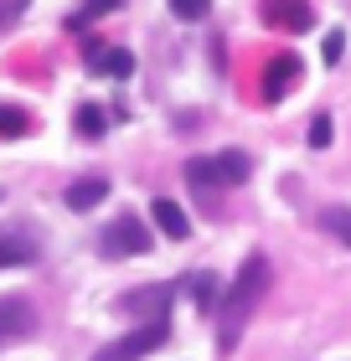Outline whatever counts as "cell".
I'll use <instances>...</instances> for the list:
<instances>
[{
    "instance_id": "obj_1",
    "label": "cell",
    "mask_w": 351,
    "mask_h": 361,
    "mask_svg": "<svg viewBox=\"0 0 351 361\" xmlns=\"http://www.w3.org/2000/svg\"><path fill=\"white\" fill-rule=\"evenodd\" d=\"M263 294H269V258L254 253V258L238 269V279L227 284V294H222V315H217V351H222V356L243 341L254 310L263 305Z\"/></svg>"
},
{
    "instance_id": "obj_2",
    "label": "cell",
    "mask_w": 351,
    "mask_h": 361,
    "mask_svg": "<svg viewBox=\"0 0 351 361\" xmlns=\"http://www.w3.org/2000/svg\"><path fill=\"white\" fill-rule=\"evenodd\" d=\"M248 171H254V160H248L243 150H222V155H191L186 160V180L196 191H217V186H243Z\"/></svg>"
},
{
    "instance_id": "obj_3",
    "label": "cell",
    "mask_w": 351,
    "mask_h": 361,
    "mask_svg": "<svg viewBox=\"0 0 351 361\" xmlns=\"http://www.w3.org/2000/svg\"><path fill=\"white\" fill-rule=\"evenodd\" d=\"M165 341H171V325H165V320H150V325H140V331L109 341L93 361H140V356H150V351H160Z\"/></svg>"
},
{
    "instance_id": "obj_4",
    "label": "cell",
    "mask_w": 351,
    "mask_h": 361,
    "mask_svg": "<svg viewBox=\"0 0 351 361\" xmlns=\"http://www.w3.org/2000/svg\"><path fill=\"white\" fill-rule=\"evenodd\" d=\"M98 248H104V258H140V253H150V233L140 217H114L104 227V238H98Z\"/></svg>"
},
{
    "instance_id": "obj_5",
    "label": "cell",
    "mask_w": 351,
    "mask_h": 361,
    "mask_svg": "<svg viewBox=\"0 0 351 361\" xmlns=\"http://www.w3.org/2000/svg\"><path fill=\"white\" fill-rule=\"evenodd\" d=\"M299 68H305V62H299L295 52H279L269 68H263V104H279V98L290 93V83L299 78Z\"/></svg>"
},
{
    "instance_id": "obj_6",
    "label": "cell",
    "mask_w": 351,
    "mask_h": 361,
    "mask_svg": "<svg viewBox=\"0 0 351 361\" xmlns=\"http://www.w3.org/2000/svg\"><path fill=\"white\" fill-rule=\"evenodd\" d=\"M258 11H263V21H274V26H284V31H305V26L315 21L305 0H258Z\"/></svg>"
},
{
    "instance_id": "obj_7",
    "label": "cell",
    "mask_w": 351,
    "mask_h": 361,
    "mask_svg": "<svg viewBox=\"0 0 351 361\" xmlns=\"http://www.w3.org/2000/svg\"><path fill=\"white\" fill-rule=\"evenodd\" d=\"M31 325H37V310L26 300H0V346L16 341V336H26Z\"/></svg>"
},
{
    "instance_id": "obj_8",
    "label": "cell",
    "mask_w": 351,
    "mask_h": 361,
    "mask_svg": "<svg viewBox=\"0 0 351 361\" xmlns=\"http://www.w3.org/2000/svg\"><path fill=\"white\" fill-rule=\"evenodd\" d=\"M150 217H155V227H160L165 238H176V243H181V238H191V217L171 202V196H160V202L150 207Z\"/></svg>"
},
{
    "instance_id": "obj_9",
    "label": "cell",
    "mask_w": 351,
    "mask_h": 361,
    "mask_svg": "<svg viewBox=\"0 0 351 361\" xmlns=\"http://www.w3.org/2000/svg\"><path fill=\"white\" fill-rule=\"evenodd\" d=\"M104 196H109V180L83 176V180H73V186H68V207H73V212H93Z\"/></svg>"
},
{
    "instance_id": "obj_10",
    "label": "cell",
    "mask_w": 351,
    "mask_h": 361,
    "mask_svg": "<svg viewBox=\"0 0 351 361\" xmlns=\"http://www.w3.org/2000/svg\"><path fill=\"white\" fill-rule=\"evenodd\" d=\"M88 68L104 73V78H129V73H135V57H129L124 47H109V52H93Z\"/></svg>"
},
{
    "instance_id": "obj_11",
    "label": "cell",
    "mask_w": 351,
    "mask_h": 361,
    "mask_svg": "<svg viewBox=\"0 0 351 361\" xmlns=\"http://www.w3.org/2000/svg\"><path fill=\"white\" fill-rule=\"evenodd\" d=\"M321 227L351 248V207H326V212H321Z\"/></svg>"
},
{
    "instance_id": "obj_12",
    "label": "cell",
    "mask_w": 351,
    "mask_h": 361,
    "mask_svg": "<svg viewBox=\"0 0 351 361\" xmlns=\"http://www.w3.org/2000/svg\"><path fill=\"white\" fill-rule=\"evenodd\" d=\"M31 119H26V109H16V104H0V140H16V135H26Z\"/></svg>"
},
{
    "instance_id": "obj_13",
    "label": "cell",
    "mask_w": 351,
    "mask_h": 361,
    "mask_svg": "<svg viewBox=\"0 0 351 361\" xmlns=\"http://www.w3.org/2000/svg\"><path fill=\"white\" fill-rule=\"evenodd\" d=\"M31 253H37L31 243H21V238H6V243H0V269H16V264H26Z\"/></svg>"
},
{
    "instance_id": "obj_14",
    "label": "cell",
    "mask_w": 351,
    "mask_h": 361,
    "mask_svg": "<svg viewBox=\"0 0 351 361\" xmlns=\"http://www.w3.org/2000/svg\"><path fill=\"white\" fill-rule=\"evenodd\" d=\"M104 129H109V119H104V109H93V104H83L78 109V135H104Z\"/></svg>"
},
{
    "instance_id": "obj_15",
    "label": "cell",
    "mask_w": 351,
    "mask_h": 361,
    "mask_svg": "<svg viewBox=\"0 0 351 361\" xmlns=\"http://www.w3.org/2000/svg\"><path fill=\"white\" fill-rule=\"evenodd\" d=\"M171 11L181 16V21H207V11H212V0H171Z\"/></svg>"
},
{
    "instance_id": "obj_16",
    "label": "cell",
    "mask_w": 351,
    "mask_h": 361,
    "mask_svg": "<svg viewBox=\"0 0 351 361\" xmlns=\"http://www.w3.org/2000/svg\"><path fill=\"white\" fill-rule=\"evenodd\" d=\"M310 145H315V150H331V119H326V114L310 119Z\"/></svg>"
},
{
    "instance_id": "obj_17",
    "label": "cell",
    "mask_w": 351,
    "mask_h": 361,
    "mask_svg": "<svg viewBox=\"0 0 351 361\" xmlns=\"http://www.w3.org/2000/svg\"><path fill=\"white\" fill-rule=\"evenodd\" d=\"M119 6V0H88V6H83L78 16H73V26H83V21H93V16H104V11H114Z\"/></svg>"
},
{
    "instance_id": "obj_18",
    "label": "cell",
    "mask_w": 351,
    "mask_h": 361,
    "mask_svg": "<svg viewBox=\"0 0 351 361\" xmlns=\"http://www.w3.org/2000/svg\"><path fill=\"white\" fill-rule=\"evenodd\" d=\"M191 289H196V300L207 305V300H212V274H196V279H191Z\"/></svg>"
},
{
    "instance_id": "obj_19",
    "label": "cell",
    "mask_w": 351,
    "mask_h": 361,
    "mask_svg": "<svg viewBox=\"0 0 351 361\" xmlns=\"http://www.w3.org/2000/svg\"><path fill=\"white\" fill-rule=\"evenodd\" d=\"M16 21V6H11V0H0V26H11Z\"/></svg>"
}]
</instances>
